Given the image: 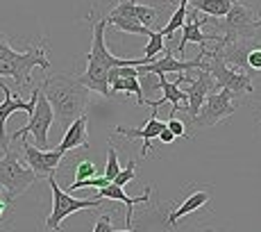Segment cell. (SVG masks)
Masks as SVG:
<instances>
[{
	"label": "cell",
	"mask_w": 261,
	"mask_h": 232,
	"mask_svg": "<svg viewBox=\"0 0 261 232\" xmlns=\"http://www.w3.org/2000/svg\"><path fill=\"white\" fill-rule=\"evenodd\" d=\"M232 5H234V0H189V7L207 14L209 18H223Z\"/></svg>",
	"instance_id": "ffe728a7"
},
{
	"label": "cell",
	"mask_w": 261,
	"mask_h": 232,
	"mask_svg": "<svg viewBox=\"0 0 261 232\" xmlns=\"http://www.w3.org/2000/svg\"><path fill=\"white\" fill-rule=\"evenodd\" d=\"M150 41H148V46H145V53H143V59H145V64H150V62H154L157 59V55H164V50H166V39H164V34L162 32H150Z\"/></svg>",
	"instance_id": "cb8c5ba5"
},
{
	"label": "cell",
	"mask_w": 261,
	"mask_h": 232,
	"mask_svg": "<svg viewBox=\"0 0 261 232\" xmlns=\"http://www.w3.org/2000/svg\"><path fill=\"white\" fill-rule=\"evenodd\" d=\"M23 155H25V164L34 171L37 178H50V175L57 173L59 164L64 159L62 150H43L32 146L30 141H23Z\"/></svg>",
	"instance_id": "8fae6325"
},
{
	"label": "cell",
	"mask_w": 261,
	"mask_h": 232,
	"mask_svg": "<svg viewBox=\"0 0 261 232\" xmlns=\"http://www.w3.org/2000/svg\"><path fill=\"white\" fill-rule=\"evenodd\" d=\"M14 53H16V50L9 46L7 39H5V37H3V32H0V59H9Z\"/></svg>",
	"instance_id": "1f68e13d"
},
{
	"label": "cell",
	"mask_w": 261,
	"mask_h": 232,
	"mask_svg": "<svg viewBox=\"0 0 261 232\" xmlns=\"http://www.w3.org/2000/svg\"><path fill=\"white\" fill-rule=\"evenodd\" d=\"M39 87H41V94L48 98V103L53 105L55 121H57L64 130H66L77 116L87 114L89 94L91 91H89L77 78L66 75V73L46 75Z\"/></svg>",
	"instance_id": "6da1fadb"
},
{
	"label": "cell",
	"mask_w": 261,
	"mask_h": 232,
	"mask_svg": "<svg viewBox=\"0 0 261 232\" xmlns=\"http://www.w3.org/2000/svg\"><path fill=\"white\" fill-rule=\"evenodd\" d=\"M82 146L89 148V119H87V114L77 116V119L68 125L66 132H64V139L59 141L57 150H62V153L66 155L75 148H82Z\"/></svg>",
	"instance_id": "e0dca14e"
},
{
	"label": "cell",
	"mask_w": 261,
	"mask_h": 232,
	"mask_svg": "<svg viewBox=\"0 0 261 232\" xmlns=\"http://www.w3.org/2000/svg\"><path fill=\"white\" fill-rule=\"evenodd\" d=\"M189 96V107H187V114L193 119V116H198L200 107H202L204 98H207L209 94L216 91V82L212 78V73H209L207 68H198V75H195L193 80H191V87L184 89Z\"/></svg>",
	"instance_id": "5bb4252c"
},
{
	"label": "cell",
	"mask_w": 261,
	"mask_h": 232,
	"mask_svg": "<svg viewBox=\"0 0 261 232\" xmlns=\"http://www.w3.org/2000/svg\"><path fill=\"white\" fill-rule=\"evenodd\" d=\"M50 68L46 43L30 46L28 50H16L9 59H0V78H14L18 87H28L32 82V71Z\"/></svg>",
	"instance_id": "3957f363"
},
{
	"label": "cell",
	"mask_w": 261,
	"mask_h": 232,
	"mask_svg": "<svg viewBox=\"0 0 261 232\" xmlns=\"http://www.w3.org/2000/svg\"><path fill=\"white\" fill-rule=\"evenodd\" d=\"M48 184H50V191H53V210H50L48 219H46V228L48 230H59L62 228V221L68 219L71 214L80 210H98L102 205L100 198H73L71 191L62 189L55 180V175H50Z\"/></svg>",
	"instance_id": "277c9868"
},
{
	"label": "cell",
	"mask_w": 261,
	"mask_h": 232,
	"mask_svg": "<svg viewBox=\"0 0 261 232\" xmlns=\"http://www.w3.org/2000/svg\"><path fill=\"white\" fill-rule=\"evenodd\" d=\"M257 16L252 7H248L241 0H234V5L229 7V12L223 16V23L218 25V30L223 34H218L220 41H232V39H254L259 32L257 28Z\"/></svg>",
	"instance_id": "8992f818"
},
{
	"label": "cell",
	"mask_w": 261,
	"mask_h": 232,
	"mask_svg": "<svg viewBox=\"0 0 261 232\" xmlns=\"http://www.w3.org/2000/svg\"><path fill=\"white\" fill-rule=\"evenodd\" d=\"M109 14H116V16H129V18H134V21L143 23L145 28H150V25H154L159 21V9L148 7V5H139L137 0H120V3Z\"/></svg>",
	"instance_id": "ac0fdd59"
},
{
	"label": "cell",
	"mask_w": 261,
	"mask_h": 232,
	"mask_svg": "<svg viewBox=\"0 0 261 232\" xmlns=\"http://www.w3.org/2000/svg\"><path fill=\"white\" fill-rule=\"evenodd\" d=\"M105 28H107V16L98 18L93 23V41H91V50L87 55V68L80 75V82L89 89V91H95L105 98L112 96V89H109V80L107 73L109 68L114 66H141L145 64V59H120L116 55H112L107 50V43H105Z\"/></svg>",
	"instance_id": "7a4b0ae2"
},
{
	"label": "cell",
	"mask_w": 261,
	"mask_h": 232,
	"mask_svg": "<svg viewBox=\"0 0 261 232\" xmlns=\"http://www.w3.org/2000/svg\"><path fill=\"white\" fill-rule=\"evenodd\" d=\"M166 128V123L164 121L157 119V114H150L148 123L143 125V128H125V125H116V134H123V137L127 139H143V146H141V159L148 157L150 148H152L154 139L159 137V132Z\"/></svg>",
	"instance_id": "9a60e30c"
},
{
	"label": "cell",
	"mask_w": 261,
	"mask_h": 232,
	"mask_svg": "<svg viewBox=\"0 0 261 232\" xmlns=\"http://www.w3.org/2000/svg\"><path fill=\"white\" fill-rule=\"evenodd\" d=\"M207 232H214V230H207Z\"/></svg>",
	"instance_id": "8d00e7d4"
},
{
	"label": "cell",
	"mask_w": 261,
	"mask_h": 232,
	"mask_svg": "<svg viewBox=\"0 0 261 232\" xmlns=\"http://www.w3.org/2000/svg\"><path fill=\"white\" fill-rule=\"evenodd\" d=\"M248 68H250V73H257V71H261V46L250 48V53H248Z\"/></svg>",
	"instance_id": "f1b7e54d"
},
{
	"label": "cell",
	"mask_w": 261,
	"mask_h": 232,
	"mask_svg": "<svg viewBox=\"0 0 261 232\" xmlns=\"http://www.w3.org/2000/svg\"><path fill=\"white\" fill-rule=\"evenodd\" d=\"M166 128L170 130V132L175 134V137H184V134H187V130H184V123L179 119H175V116H170V119L166 121Z\"/></svg>",
	"instance_id": "4dcf8cb0"
},
{
	"label": "cell",
	"mask_w": 261,
	"mask_h": 232,
	"mask_svg": "<svg viewBox=\"0 0 261 232\" xmlns=\"http://www.w3.org/2000/svg\"><path fill=\"white\" fill-rule=\"evenodd\" d=\"M207 21H212V18H209V16L200 18L198 16V9H193V7L187 9V21H184V25H182V41H179V46H177L179 55L184 53L187 43H198V46L204 48L207 43H216V41H218V34H204L202 32V25Z\"/></svg>",
	"instance_id": "7c38bea8"
},
{
	"label": "cell",
	"mask_w": 261,
	"mask_h": 232,
	"mask_svg": "<svg viewBox=\"0 0 261 232\" xmlns=\"http://www.w3.org/2000/svg\"><path fill=\"white\" fill-rule=\"evenodd\" d=\"M179 3H189V0H168V5H179Z\"/></svg>",
	"instance_id": "836d02e7"
},
{
	"label": "cell",
	"mask_w": 261,
	"mask_h": 232,
	"mask_svg": "<svg viewBox=\"0 0 261 232\" xmlns=\"http://www.w3.org/2000/svg\"><path fill=\"white\" fill-rule=\"evenodd\" d=\"M12 205H14V196H9V191L5 187H0V228L9 223L12 219Z\"/></svg>",
	"instance_id": "d4e9b609"
},
{
	"label": "cell",
	"mask_w": 261,
	"mask_h": 232,
	"mask_svg": "<svg viewBox=\"0 0 261 232\" xmlns=\"http://www.w3.org/2000/svg\"><path fill=\"white\" fill-rule=\"evenodd\" d=\"M134 178H137V159H129L127 166H125V169H120V171H118V175L114 178V184L125 187L127 182H132Z\"/></svg>",
	"instance_id": "4316f807"
},
{
	"label": "cell",
	"mask_w": 261,
	"mask_h": 232,
	"mask_svg": "<svg viewBox=\"0 0 261 232\" xmlns=\"http://www.w3.org/2000/svg\"><path fill=\"white\" fill-rule=\"evenodd\" d=\"M93 232H114V225H112V212L102 214L98 221H95Z\"/></svg>",
	"instance_id": "f546056e"
},
{
	"label": "cell",
	"mask_w": 261,
	"mask_h": 232,
	"mask_svg": "<svg viewBox=\"0 0 261 232\" xmlns=\"http://www.w3.org/2000/svg\"><path fill=\"white\" fill-rule=\"evenodd\" d=\"M0 89H3V94H5V103L0 105V148L7 153V150H9V137H7V132H5L7 119L14 112L32 114L34 112V105H37V98H39V87H32V96H30V100H23V98H18V96H14L12 89H9L5 82L0 84Z\"/></svg>",
	"instance_id": "30bf717a"
},
{
	"label": "cell",
	"mask_w": 261,
	"mask_h": 232,
	"mask_svg": "<svg viewBox=\"0 0 261 232\" xmlns=\"http://www.w3.org/2000/svg\"><path fill=\"white\" fill-rule=\"evenodd\" d=\"M53 123H55L53 105L48 103V98L41 94V87H39V98H37V105H34V112L30 114L28 125H23L21 130H16V132L9 137V141H18L21 137L32 134L34 141H37V148L48 150V130Z\"/></svg>",
	"instance_id": "ba28073f"
},
{
	"label": "cell",
	"mask_w": 261,
	"mask_h": 232,
	"mask_svg": "<svg viewBox=\"0 0 261 232\" xmlns=\"http://www.w3.org/2000/svg\"><path fill=\"white\" fill-rule=\"evenodd\" d=\"M200 57L207 59V62H204V68L212 73L216 89H229V91H234L237 96L252 94V89H254L252 87V75L229 68V64H225L218 55L212 53V50H207V48L200 50Z\"/></svg>",
	"instance_id": "5b68a950"
},
{
	"label": "cell",
	"mask_w": 261,
	"mask_h": 232,
	"mask_svg": "<svg viewBox=\"0 0 261 232\" xmlns=\"http://www.w3.org/2000/svg\"><path fill=\"white\" fill-rule=\"evenodd\" d=\"M118 171H120L118 153H116V148L109 144V148H107V166H105V173H102V175L109 180V182H114V178L118 175Z\"/></svg>",
	"instance_id": "484cf974"
},
{
	"label": "cell",
	"mask_w": 261,
	"mask_h": 232,
	"mask_svg": "<svg viewBox=\"0 0 261 232\" xmlns=\"http://www.w3.org/2000/svg\"><path fill=\"white\" fill-rule=\"evenodd\" d=\"M257 28L261 30V16H257Z\"/></svg>",
	"instance_id": "d590c367"
},
{
	"label": "cell",
	"mask_w": 261,
	"mask_h": 232,
	"mask_svg": "<svg viewBox=\"0 0 261 232\" xmlns=\"http://www.w3.org/2000/svg\"><path fill=\"white\" fill-rule=\"evenodd\" d=\"M107 23L114 25L118 32H125V34H143V37H150V32H152V30L145 28L143 23L134 21V18H129V16H116V14H107Z\"/></svg>",
	"instance_id": "7402d4cb"
},
{
	"label": "cell",
	"mask_w": 261,
	"mask_h": 232,
	"mask_svg": "<svg viewBox=\"0 0 261 232\" xmlns=\"http://www.w3.org/2000/svg\"><path fill=\"white\" fill-rule=\"evenodd\" d=\"M37 175L30 166H23L21 159L14 153H5V157L0 159V187L9 191V196H21L23 191H28L34 184Z\"/></svg>",
	"instance_id": "9c48e42d"
},
{
	"label": "cell",
	"mask_w": 261,
	"mask_h": 232,
	"mask_svg": "<svg viewBox=\"0 0 261 232\" xmlns=\"http://www.w3.org/2000/svg\"><path fill=\"white\" fill-rule=\"evenodd\" d=\"M187 9H189V3H179L177 5V9L173 12V16H170V21L166 23V28L162 30V34H164V39H170L177 30H182V25L184 21H187Z\"/></svg>",
	"instance_id": "603a6c76"
},
{
	"label": "cell",
	"mask_w": 261,
	"mask_h": 232,
	"mask_svg": "<svg viewBox=\"0 0 261 232\" xmlns=\"http://www.w3.org/2000/svg\"><path fill=\"white\" fill-rule=\"evenodd\" d=\"M95 173H98V166H95L91 159H82V162H77V166H75V178L77 180L93 178Z\"/></svg>",
	"instance_id": "83f0119b"
},
{
	"label": "cell",
	"mask_w": 261,
	"mask_h": 232,
	"mask_svg": "<svg viewBox=\"0 0 261 232\" xmlns=\"http://www.w3.org/2000/svg\"><path fill=\"white\" fill-rule=\"evenodd\" d=\"M109 89H112V94H134L139 107L145 105L143 87H141V82H139V78H114L112 82H109Z\"/></svg>",
	"instance_id": "44dd1931"
},
{
	"label": "cell",
	"mask_w": 261,
	"mask_h": 232,
	"mask_svg": "<svg viewBox=\"0 0 261 232\" xmlns=\"http://www.w3.org/2000/svg\"><path fill=\"white\" fill-rule=\"evenodd\" d=\"M114 232H134L132 228H125V230H114Z\"/></svg>",
	"instance_id": "e575fe53"
},
{
	"label": "cell",
	"mask_w": 261,
	"mask_h": 232,
	"mask_svg": "<svg viewBox=\"0 0 261 232\" xmlns=\"http://www.w3.org/2000/svg\"><path fill=\"white\" fill-rule=\"evenodd\" d=\"M157 139H159V144H173V141L177 139V137H175V134L170 132L168 128H164L162 132H159V137H157Z\"/></svg>",
	"instance_id": "d6a6232c"
},
{
	"label": "cell",
	"mask_w": 261,
	"mask_h": 232,
	"mask_svg": "<svg viewBox=\"0 0 261 232\" xmlns=\"http://www.w3.org/2000/svg\"><path fill=\"white\" fill-rule=\"evenodd\" d=\"M209 200H212V191L209 189H202V191H193L191 196L184 198V203L179 205V207H175L173 212L168 214V225H177L179 219H184L187 214H193V212H198L202 205H207Z\"/></svg>",
	"instance_id": "d6986e66"
},
{
	"label": "cell",
	"mask_w": 261,
	"mask_h": 232,
	"mask_svg": "<svg viewBox=\"0 0 261 232\" xmlns=\"http://www.w3.org/2000/svg\"><path fill=\"white\" fill-rule=\"evenodd\" d=\"M239 105H241L239 96L234 91H229V89L214 91L204 98L198 116H193V123L198 125V128H212V125L220 123V121L229 119V116L239 109Z\"/></svg>",
	"instance_id": "52a82bcc"
},
{
	"label": "cell",
	"mask_w": 261,
	"mask_h": 232,
	"mask_svg": "<svg viewBox=\"0 0 261 232\" xmlns=\"http://www.w3.org/2000/svg\"><path fill=\"white\" fill-rule=\"evenodd\" d=\"M159 89L164 91V96L159 100H145V105H150L152 107V112L157 114L159 112V107H162L164 103H173V109H170V116H175V112H187V107H189V96L184 89H179V84L177 82H170V80L166 78V75H159Z\"/></svg>",
	"instance_id": "2e32d148"
},
{
	"label": "cell",
	"mask_w": 261,
	"mask_h": 232,
	"mask_svg": "<svg viewBox=\"0 0 261 232\" xmlns=\"http://www.w3.org/2000/svg\"><path fill=\"white\" fill-rule=\"evenodd\" d=\"M150 194H152V187H145L141 196H127L123 191V187L109 182V184H105L102 189H98V196H95V198H100V200H120V203H125V225H127V228H132V221H134L132 207L137 203H148Z\"/></svg>",
	"instance_id": "4fadbf2b"
}]
</instances>
